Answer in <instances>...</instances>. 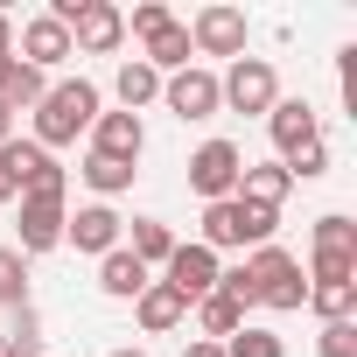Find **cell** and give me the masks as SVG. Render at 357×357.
Listing matches in <instances>:
<instances>
[{"label":"cell","instance_id":"cell-15","mask_svg":"<svg viewBox=\"0 0 357 357\" xmlns=\"http://www.w3.org/2000/svg\"><path fill=\"white\" fill-rule=\"evenodd\" d=\"M133 315H140V329H147V336H168L175 322H183V315H190V301H183V294H175L168 280H147V287L133 294Z\"/></svg>","mask_w":357,"mask_h":357},{"label":"cell","instance_id":"cell-13","mask_svg":"<svg viewBox=\"0 0 357 357\" xmlns=\"http://www.w3.org/2000/svg\"><path fill=\"white\" fill-rule=\"evenodd\" d=\"M266 133H273V147H280V161H287L294 147H308V140H322V126H315V105H308V98H273V112H266Z\"/></svg>","mask_w":357,"mask_h":357},{"label":"cell","instance_id":"cell-37","mask_svg":"<svg viewBox=\"0 0 357 357\" xmlns=\"http://www.w3.org/2000/svg\"><path fill=\"white\" fill-rule=\"evenodd\" d=\"M8 70H15V56H0V84H8Z\"/></svg>","mask_w":357,"mask_h":357},{"label":"cell","instance_id":"cell-14","mask_svg":"<svg viewBox=\"0 0 357 357\" xmlns=\"http://www.w3.org/2000/svg\"><path fill=\"white\" fill-rule=\"evenodd\" d=\"M63 56H77V50H70V29H63V22H50V15L22 22V63H29V70H56Z\"/></svg>","mask_w":357,"mask_h":357},{"label":"cell","instance_id":"cell-3","mask_svg":"<svg viewBox=\"0 0 357 357\" xmlns=\"http://www.w3.org/2000/svg\"><path fill=\"white\" fill-rule=\"evenodd\" d=\"M50 22H63L70 50H84V56H112L126 43V15L112 0H50Z\"/></svg>","mask_w":357,"mask_h":357},{"label":"cell","instance_id":"cell-25","mask_svg":"<svg viewBox=\"0 0 357 357\" xmlns=\"http://www.w3.org/2000/svg\"><path fill=\"white\" fill-rule=\"evenodd\" d=\"M77 175H84V183H91L98 197H119V190H133V175H140V168H133V161H105V154H84V168H77Z\"/></svg>","mask_w":357,"mask_h":357},{"label":"cell","instance_id":"cell-23","mask_svg":"<svg viewBox=\"0 0 357 357\" xmlns=\"http://www.w3.org/2000/svg\"><path fill=\"white\" fill-rule=\"evenodd\" d=\"M197 322H204V343H225V336H238V329H245V308H238L231 294H218V287H211V294L197 301Z\"/></svg>","mask_w":357,"mask_h":357},{"label":"cell","instance_id":"cell-36","mask_svg":"<svg viewBox=\"0 0 357 357\" xmlns=\"http://www.w3.org/2000/svg\"><path fill=\"white\" fill-rule=\"evenodd\" d=\"M0 204H15V183H8V168H0Z\"/></svg>","mask_w":357,"mask_h":357},{"label":"cell","instance_id":"cell-38","mask_svg":"<svg viewBox=\"0 0 357 357\" xmlns=\"http://www.w3.org/2000/svg\"><path fill=\"white\" fill-rule=\"evenodd\" d=\"M112 357H147V350H112Z\"/></svg>","mask_w":357,"mask_h":357},{"label":"cell","instance_id":"cell-30","mask_svg":"<svg viewBox=\"0 0 357 357\" xmlns=\"http://www.w3.org/2000/svg\"><path fill=\"white\" fill-rule=\"evenodd\" d=\"M280 168L294 175V183H315V175H329V140H308V147H294Z\"/></svg>","mask_w":357,"mask_h":357},{"label":"cell","instance_id":"cell-2","mask_svg":"<svg viewBox=\"0 0 357 357\" xmlns=\"http://www.w3.org/2000/svg\"><path fill=\"white\" fill-rule=\"evenodd\" d=\"M280 231V211L266 204H245V197H225V204H204V252H231V245H273Z\"/></svg>","mask_w":357,"mask_h":357},{"label":"cell","instance_id":"cell-1","mask_svg":"<svg viewBox=\"0 0 357 357\" xmlns=\"http://www.w3.org/2000/svg\"><path fill=\"white\" fill-rule=\"evenodd\" d=\"M91 119H98V84H91V77H63V84H50L43 105H36V147H43V154H50V147H70L77 133H91Z\"/></svg>","mask_w":357,"mask_h":357},{"label":"cell","instance_id":"cell-21","mask_svg":"<svg viewBox=\"0 0 357 357\" xmlns=\"http://www.w3.org/2000/svg\"><path fill=\"white\" fill-rule=\"evenodd\" d=\"M126 252L154 273V266H168V252H175V231L161 225V218H133V238H126Z\"/></svg>","mask_w":357,"mask_h":357},{"label":"cell","instance_id":"cell-31","mask_svg":"<svg viewBox=\"0 0 357 357\" xmlns=\"http://www.w3.org/2000/svg\"><path fill=\"white\" fill-rule=\"evenodd\" d=\"M315 357H357V315H350V322H322Z\"/></svg>","mask_w":357,"mask_h":357},{"label":"cell","instance_id":"cell-32","mask_svg":"<svg viewBox=\"0 0 357 357\" xmlns=\"http://www.w3.org/2000/svg\"><path fill=\"white\" fill-rule=\"evenodd\" d=\"M168 22H175V15H168V8H161V0H140V8H133V15H126V29H133V36H140V43H147V36H161V29H168Z\"/></svg>","mask_w":357,"mask_h":357},{"label":"cell","instance_id":"cell-4","mask_svg":"<svg viewBox=\"0 0 357 357\" xmlns=\"http://www.w3.org/2000/svg\"><path fill=\"white\" fill-rule=\"evenodd\" d=\"M245 273H252V301H266V308H301V301H308V273H301V259L280 252V245H252Z\"/></svg>","mask_w":357,"mask_h":357},{"label":"cell","instance_id":"cell-20","mask_svg":"<svg viewBox=\"0 0 357 357\" xmlns=\"http://www.w3.org/2000/svg\"><path fill=\"white\" fill-rule=\"evenodd\" d=\"M112 91H119V105H126V112H140V105H154V98H161V70H147L140 56H126V63H119V77H112Z\"/></svg>","mask_w":357,"mask_h":357},{"label":"cell","instance_id":"cell-27","mask_svg":"<svg viewBox=\"0 0 357 357\" xmlns=\"http://www.w3.org/2000/svg\"><path fill=\"white\" fill-rule=\"evenodd\" d=\"M0 308H29V259L0 245Z\"/></svg>","mask_w":357,"mask_h":357},{"label":"cell","instance_id":"cell-35","mask_svg":"<svg viewBox=\"0 0 357 357\" xmlns=\"http://www.w3.org/2000/svg\"><path fill=\"white\" fill-rule=\"evenodd\" d=\"M183 357H225V343H190Z\"/></svg>","mask_w":357,"mask_h":357},{"label":"cell","instance_id":"cell-9","mask_svg":"<svg viewBox=\"0 0 357 357\" xmlns=\"http://www.w3.org/2000/svg\"><path fill=\"white\" fill-rule=\"evenodd\" d=\"M161 105L175 112V119H218V70H175V77H161Z\"/></svg>","mask_w":357,"mask_h":357},{"label":"cell","instance_id":"cell-26","mask_svg":"<svg viewBox=\"0 0 357 357\" xmlns=\"http://www.w3.org/2000/svg\"><path fill=\"white\" fill-rule=\"evenodd\" d=\"M43 161H56V154H43V147H36V140H22V133H15L8 147H0V168H8V183H15V197H22V183H29V175H36Z\"/></svg>","mask_w":357,"mask_h":357},{"label":"cell","instance_id":"cell-29","mask_svg":"<svg viewBox=\"0 0 357 357\" xmlns=\"http://www.w3.org/2000/svg\"><path fill=\"white\" fill-rule=\"evenodd\" d=\"M225 357H287V343L273 336V329H238V336H225Z\"/></svg>","mask_w":357,"mask_h":357},{"label":"cell","instance_id":"cell-5","mask_svg":"<svg viewBox=\"0 0 357 357\" xmlns=\"http://www.w3.org/2000/svg\"><path fill=\"white\" fill-rule=\"evenodd\" d=\"M273 98H280V77H273V63L266 56H238L225 77H218V105H231V112H273Z\"/></svg>","mask_w":357,"mask_h":357},{"label":"cell","instance_id":"cell-18","mask_svg":"<svg viewBox=\"0 0 357 357\" xmlns=\"http://www.w3.org/2000/svg\"><path fill=\"white\" fill-rule=\"evenodd\" d=\"M147 280H154V273H147V266H140V259H133V252H126V245H119V252H105V259H98V287H105V294H112V301H133V294H140V287H147Z\"/></svg>","mask_w":357,"mask_h":357},{"label":"cell","instance_id":"cell-19","mask_svg":"<svg viewBox=\"0 0 357 357\" xmlns=\"http://www.w3.org/2000/svg\"><path fill=\"white\" fill-rule=\"evenodd\" d=\"M190 56H197V50H190V29H183V22H168L161 36H147V56H140V63L161 70V77H175V70H190Z\"/></svg>","mask_w":357,"mask_h":357},{"label":"cell","instance_id":"cell-7","mask_svg":"<svg viewBox=\"0 0 357 357\" xmlns=\"http://www.w3.org/2000/svg\"><path fill=\"white\" fill-rule=\"evenodd\" d=\"M238 175H245V154H238L231 140H204V147L190 154V190H197L204 204L238 197Z\"/></svg>","mask_w":357,"mask_h":357},{"label":"cell","instance_id":"cell-12","mask_svg":"<svg viewBox=\"0 0 357 357\" xmlns=\"http://www.w3.org/2000/svg\"><path fill=\"white\" fill-rule=\"evenodd\" d=\"M140 147H147L140 112H98V119H91V154H105V161H140Z\"/></svg>","mask_w":357,"mask_h":357},{"label":"cell","instance_id":"cell-22","mask_svg":"<svg viewBox=\"0 0 357 357\" xmlns=\"http://www.w3.org/2000/svg\"><path fill=\"white\" fill-rule=\"evenodd\" d=\"M301 308H315L322 322H350L357 315V280H308V301Z\"/></svg>","mask_w":357,"mask_h":357},{"label":"cell","instance_id":"cell-16","mask_svg":"<svg viewBox=\"0 0 357 357\" xmlns=\"http://www.w3.org/2000/svg\"><path fill=\"white\" fill-rule=\"evenodd\" d=\"M63 218H70L63 204H22V245H15V252H22V259H29V252H56V245H63Z\"/></svg>","mask_w":357,"mask_h":357},{"label":"cell","instance_id":"cell-10","mask_svg":"<svg viewBox=\"0 0 357 357\" xmlns=\"http://www.w3.org/2000/svg\"><path fill=\"white\" fill-rule=\"evenodd\" d=\"M119 231H126V225H119V211H112V204H84L77 218H63V245L98 252V259H105V252H119Z\"/></svg>","mask_w":357,"mask_h":357},{"label":"cell","instance_id":"cell-34","mask_svg":"<svg viewBox=\"0 0 357 357\" xmlns=\"http://www.w3.org/2000/svg\"><path fill=\"white\" fill-rule=\"evenodd\" d=\"M15 133H22V119H15V112H8V105H0V147H8V140H15Z\"/></svg>","mask_w":357,"mask_h":357},{"label":"cell","instance_id":"cell-28","mask_svg":"<svg viewBox=\"0 0 357 357\" xmlns=\"http://www.w3.org/2000/svg\"><path fill=\"white\" fill-rule=\"evenodd\" d=\"M63 190H70V175H63V161H43L29 183H22V204H63Z\"/></svg>","mask_w":357,"mask_h":357},{"label":"cell","instance_id":"cell-6","mask_svg":"<svg viewBox=\"0 0 357 357\" xmlns=\"http://www.w3.org/2000/svg\"><path fill=\"white\" fill-rule=\"evenodd\" d=\"M308 280H357V225L343 211L315 218V259H308Z\"/></svg>","mask_w":357,"mask_h":357},{"label":"cell","instance_id":"cell-33","mask_svg":"<svg viewBox=\"0 0 357 357\" xmlns=\"http://www.w3.org/2000/svg\"><path fill=\"white\" fill-rule=\"evenodd\" d=\"M0 56H15V22H8V8H0Z\"/></svg>","mask_w":357,"mask_h":357},{"label":"cell","instance_id":"cell-8","mask_svg":"<svg viewBox=\"0 0 357 357\" xmlns=\"http://www.w3.org/2000/svg\"><path fill=\"white\" fill-rule=\"evenodd\" d=\"M245 36H252V22L238 15V8H225V0H211V8H197V22H190V50H204V56H245Z\"/></svg>","mask_w":357,"mask_h":357},{"label":"cell","instance_id":"cell-11","mask_svg":"<svg viewBox=\"0 0 357 357\" xmlns=\"http://www.w3.org/2000/svg\"><path fill=\"white\" fill-rule=\"evenodd\" d=\"M161 280H168L175 294H183V301L197 308V301H204V294L218 287V252H204V245H175V252H168V273H161Z\"/></svg>","mask_w":357,"mask_h":357},{"label":"cell","instance_id":"cell-17","mask_svg":"<svg viewBox=\"0 0 357 357\" xmlns=\"http://www.w3.org/2000/svg\"><path fill=\"white\" fill-rule=\"evenodd\" d=\"M287 190H294V175H287L280 161H245V175H238V197H245V204H266V211H280Z\"/></svg>","mask_w":357,"mask_h":357},{"label":"cell","instance_id":"cell-24","mask_svg":"<svg viewBox=\"0 0 357 357\" xmlns=\"http://www.w3.org/2000/svg\"><path fill=\"white\" fill-rule=\"evenodd\" d=\"M43 91H50V77H43V70H29V63L15 56V70H8V84H0V105H8V112L22 119V105H43Z\"/></svg>","mask_w":357,"mask_h":357}]
</instances>
